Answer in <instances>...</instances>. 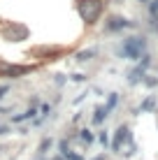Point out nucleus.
<instances>
[{
	"label": "nucleus",
	"mask_w": 158,
	"mask_h": 160,
	"mask_svg": "<svg viewBox=\"0 0 158 160\" xmlns=\"http://www.w3.org/2000/svg\"><path fill=\"white\" fill-rule=\"evenodd\" d=\"M77 9L86 23H95L102 14V0H77Z\"/></svg>",
	"instance_id": "1"
},
{
	"label": "nucleus",
	"mask_w": 158,
	"mask_h": 160,
	"mask_svg": "<svg viewBox=\"0 0 158 160\" xmlns=\"http://www.w3.org/2000/svg\"><path fill=\"white\" fill-rule=\"evenodd\" d=\"M0 35H3L7 42H21V40L28 37V28L21 26V23H7V26L0 28Z\"/></svg>",
	"instance_id": "2"
},
{
	"label": "nucleus",
	"mask_w": 158,
	"mask_h": 160,
	"mask_svg": "<svg viewBox=\"0 0 158 160\" xmlns=\"http://www.w3.org/2000/svg\"><path fill=\"white\" fill-rule=\"evenodd\" d=\"M30 65H12V63H5L0 60V77H7V79H16V77H23L30 72Z\"/></svg>",
	"instance_id": "3"
},
{
	"label": "nucleus",
	"mask_w": 158,
	"mask_h": 160,
	"mask_svg": "<svg viewBox=\"0 0 158 160\" xmlns=\"http://www.w3.org/2000/svg\"><path fill=\"white\" fill-rule=\"evenodd\" d=\"M123 56H128V58H140L142 56V51H144V40L142 37H130V40L123 42Z\"/></svg>",
	"instance_id": "4"
},
{
	"label": "nucleus",
	"mask_w": 158,
	"mask_h": 160,
	"mask_svg": "<svg viewBox=\"0 0 158 160\" xmlns=\"http://www.w3.org/2000/svg\"><path fill=\"white\" fill-rule=\"evenodd\" d=\"M123 144H133V135H130V130L126 128V125H121V128L116 130L114 142H112V148H114V151H121Z\"/></svg>",
	"instance_id": "5"
},
{
	"label": "nucleus",
	"mask_w": 158,
	"mask_h": 160,
	"mask_svg": "<svg viewBox=\"0 0 158 160\" xmlns=\"http://www.w3.org/2000/svg\"><path fill=\"white\" fill-rule=\"evenodd\" d=\"M146 65H149V58H144V60H142V63H140L135 70H130V74H128L130 84H137L140 79H144V70H146Z\"/></svg>",
	"instance_id": "6"
},
{
	"label": "nucleus",
	"mask_w": 158,
	"mask_h": 160,
	"mask_svg": "<svg viewBox=\"0 0 158 160\" xmlns=\"http://www.w3.org/2000/svg\"><path fill=\"white\" fill-rule=\"evenodd\" d=\"M128 19H121V16H112L110 23H107V30H119V28H126Z\"/></svg>",
	"instance_id": "7"
},
{
	"label": "nucleus",
	"mask_w": 158,
	"mask_h": 160,
	"mask_svg": "<svg viewBox=\"0 0 158 160\" xmlns=\"http://www.w3.org/2000/svg\"><path fill=\"white\" fill-rule=\"evenodd\" d=\"M35 114H37V112H35V107H30L28 112H23V114H19V116H14L12 121H14V123H21V121H28V118H33Z\"/></svg>",
	"instance_id": "8"
},
{
	"label": "nucleus",
	"mask_w": 158,
	"mask_h": 160,
	"mask_svg": "<svg viewBox=\"0 0 158 160\" xmlns=\"http://www.w3.org/2000/svg\"><path fill=\"white\" fill-rule=\"evenodd\" d=\"M105 116H107L105 107H95V116H93V123H95V125H100L102 121H105Z\"/></svg>",
	"instance_id": "9"
},
{
	"label": "nucleus",
	"mask_w": 158,
	"mask_h": 160,
	"mask_svg": "<svg viewBox=\"0 0 158 160\" xmlns=\"http://www.w3.org/2000/svg\"><path fill=\"white\" fill-rule=\"evenodd\" d=\"M154 107H156V100L154 98H146V100L142 102V107H140V112H151Z\"/></svg>",
	"instance_id": "10"
},
{
	"label": "nucleus",
	"mask_w": 158,
	"mask_h": 160,
	"mask_svg": "<svg viewBox=\"0 0 158 160\" xmlns=\"http://www.w3.org/2000/svg\"><path fill=\"white\" fill-rule=\"evenodd\" d=\"M81 142H84V144L86 146H89V144H93V132H91V130H81Z\"/></svg>",
	"instance_id": "11"
},
{
	"label": "nucleus",
	"mask_w": 158,
	"mask_h": 160,
	"mask_svg": "<svg viewBox=\"0 0 158 160\" xmlns=\"http://www.w3.org/2000/svg\"><path fill=\"white\" fill-rule=\"evenodd\" d=\"M116 100H119V98H116V93H112V95H110V100H107V104H105V112H107V114H110L112 109H114V104H116Z\"/></svg>",
	"instance_id": "12"
},
{
	"label": "nucleus",
	"mask_w": 158,
	"mask_h": 160,
	"mask_svg": "<svg viewBox=\"0 0 158 160\" xmlns=\"http://www.w3.org/2000/svg\"><path fill=\"white\" fill-rule=\"evenodd\" d=\"M93 53H95L93 49H89V51H81V53H79V60H91V56H93Z\"/></svg>",
	"instance_id": "13"
},
{
	"label": "nucleus",
	"mask_w": 158,
	"mask_h": 160,
	"mask_svg": "<svg viewBox=\"0 0 158 160\" xmlns=\"http://www.w3.org/2000/svg\"><path fill=\"white\" fill-rule=\"evenodd\" d=\"M49 146H51V139H42V144H40V153H44Z\"/></svg>",
	"instance_id": "14"
},
{
	"label": "nucleus",
	"mask_w": 158,
	"mask_h": 160,
	"mask_svg": "<svg viewBox=\"0 0 158 160\" xmlns=\"http://www.w3.org/2000/svg\"><path fill=\"white\" fill-rule=\"evenodd\" d=\"M98 139H100V144H102V146H107V144H110V137H107L105 132H100V137H98Z\"/></svg>",
	"instance_id": "15"
},
{
	"label": "nucleus",
	"mask_w": 158,
	"mask_h": 160,
	"mask_svg": "<svg viewBox=\"0 0 158 160\" xmlns=\"http://www.w3.org/2000/svg\"><path fill=\"white\" fill-rule=\"evenodd\" d=\"M7 132H9L7 125H0V135H7Z\"/></svg>",
	"instance_id": "16"
},
{
	"label": "nucleus",
	"mask_w": 158,
	"mask_h": 160,
	"mask_svg": "<svg viewBox=\"0 0 158 160\" xmlns=\"http://www.w3.org/2000/svg\"><path fill=\"white\" fill-rule=\"evenodd\" d=\"M7 91H9V88H7V86H0V98H3V95H5V93H7Z\"/></svg>",
	"instance_id": "17"
},
{
	"label": "nucleus",
	"mask_w": 158,
	"mask_h": 160,
	"mask_svg": "<svg viewBox=\"0 0 158 160\" xmlns=\"http://www.w3.org/2000/svg\"><path fill=\"white\" fill-rule=\"evenodd\" d=\"M93 160H102V156H98V158H93Z\"/></svg>",
	"instance_id": "18"
},
{
	"label": "nucleus",
	"mask_w": 158,
	"mask_h": 160,
	"mask_svg": "<svg viewBox=\"0 0 158 160\" xmlns=\"http://www.w3.org/2000/svg\"><path fill=\"white\" fill-rule=\"evenodd\" d=\"M54 160H63V156H61V158H54Z\"/></svg>",
	"instance_id": "19"
}]
</instances>
